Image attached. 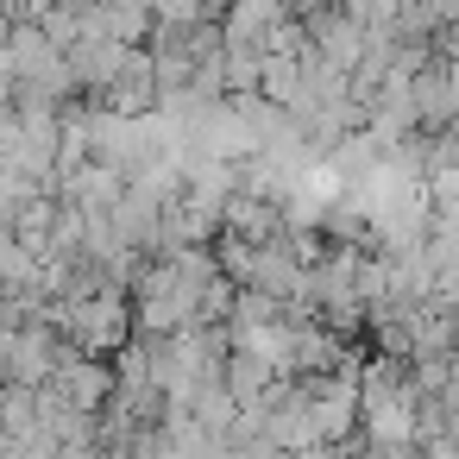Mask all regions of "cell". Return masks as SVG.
I'll list each match as a JSON object with an SVG mask.
<instances>
[{
	"instance_id": "1",
	"label": "cell",
	"mask_w": 459,
	"mask_h": 459,
	"mask_svg": "<svg viewBox=\"0 0 459 459\" xmlns=\"http://www.w3.org/2000/svg\"><path fill=\"white\" fill-rule=\"evenodd\" d=\"M283 20H290V0H227L221 45H227V51H258Z\"/></svg>"
}]
</instances>
